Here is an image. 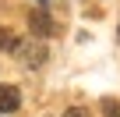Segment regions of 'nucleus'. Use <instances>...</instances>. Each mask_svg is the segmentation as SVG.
Masks as SVG:
<instances>
[{
    "mask_svg": "<svg viewBox=\"0 0 120 117\" xmlns=\"http://www.w3.org/2000/svg\"><path fill=\"white\" fill-rule=\"evenodd\" d=\"M14 46H18V36L11 28H0V50H14Z\"/></svg>",
    "mask_w": 120,
    "mask_h": 117,
    "instance_id": "nucleus-4",
    "label": "nucleus"
},
{
    "mask_svg": "<svg viewBox=\"0 0 120 117\" xmlns=\"http://www.w3.org/2000/svg\"><path fill=\"white\" fill-rule=\"evenodd\" d=\"M28 28H32L35 36H53V32H56V21H53L46 11H32V14H28Z\"/></svg>",
    "mask_w": 120,
    "mask_h": 117,
    "instance_id": "nucleus-2",
    "label": "nucleus"
},
{
    "mask_svg": "<svg viewBox=\"0 0 120 117\" xmlns=\"http://www.w3.org/2000/svg\"><path fill=\"white\" fill-rule=\"evenodd\" d=\"M64 117H88V110H85V106H71Z\"/></svg>",
    "mask_w": 120,
    "mask_h": 117,
    "instance_id": "nucleus-6",
    "label": "nucleus"
},
{
    "mask_svg": "<svg viewBox=\"0 0 120 117\" xmlns=\"http://www.w3.org/2000/svg\"><path fill=\"white\" fill-rule=\"evenodd\" d=\"M14 53H18V61H21V64H28V68L46 64V57H49L42 43H18V46H14Z\"/></svg>",
    "mask_w": 120,
    "mask_h": 117,
    "instance_id": "nucleus-1",
    "label": "nucleus"
},
{
    "mask_svg": "<svg viewBox=\"0 0 120 117\" xmlns=\"http://www.w3.org/2000/svg\"><path fill=\"white\" fill-rule=\"evenodd\" d=\"M102 113L106 117H120V103L116 99H102Z\"/></svg>",
    "mask_w": 120,
    "mask_h": 117,
    "instance_id": "nucleus-5",
    "label": "nucleus"
},
{
    "mask_svg": "<svg viewBox=\"0 0 120 117\" xmlns=\"http://www.w3.org/2000/svg\"><path fill=\"white\" fill-rule=\"evenodd\" d=\"M18 106H21L18 85H0V113H14Z\"/></svg>",
    "mask_w": 120,
    "mask_h": 117,
    "instance_id": "nucleus-3",
    "label": "nucleus"
}]
</instances>
